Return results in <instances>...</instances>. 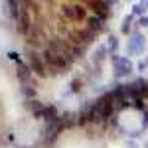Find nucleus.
<instances>
[{"label": "nucleus", "instance_id": "nucleus-1", "mask_svg": "<svg viewBox=\"0 0 148 148\" xmlns=\"http://www.w3.org/2000/svg\"><path fill=\"white\" fill-rule=\"evenodd\" d=\"M93 105H95V111H97V121H105V119H109V116L114 113V99H113V93L103 95L101 99H99L97 103H93Z\"/></svg>", "mask_w": 148, "mask_h": 148}, {"label": "nucleus", "instance_id": "nucleus-2", "mask_svg": "<svg viewBox=\"0 0 148 148\" xmlns=\"http://www.w3.org/2000/svg\"><path fill=\"white\" fill-rule=\"evenodd\" d=\"M28 59H30V67L34 71L38 77H47V71H46V63H44V59L38 56L36 51H28Z\"/></svg>", "mask_w": 148, "mask_h": 148}, {"label": "nucleus", "instance_id": "nucleus-3", "mask_svg": "<svg viewBox=\"0 0 148 148\" xmlns=\"http://www.w3.org/2000/svg\"><path fill=\"white\" fill-rule=\"evenodd\" d=\"M114 77H126L132 71V63L126 57H114Z\"/></svg>", "mask_w": 148, "mask_h": 148}, {"label": "nucleus", "instance_id": "nucleus-4", "mask_svg": "<svg viewBox=\"0 0 148 148\" xmlns=\"http://www.w3.org/2000/svg\"><path fill=\"white\" fill-rule=\"evenodd\" d=\"M16 22H18V32H20L22 36H28L30 32H32V20H30V12H28V8L22 10L20 18H18Z\"/></svg>", "mask_w": 148, "mask_h": 148}, {"label": "nucleus", "instance_id": "nucleus-5", "mask_svg": "<svg viewBox=\"0 0 148 148\" xmlns=\"http://www.w3.org/2000/svg\"><path fill=\"white\" fill-rule=\"evenodd\" d=\"M91 10L95 12V16H99L101 20H107L109 18V12H111V2H89Z\"/></svg>", "mask_w": 148, "mask_h": 148}, {"label": "nucleus", "instance_id": "nucleus-6", "mask_svg": "<svg viewBox=\"0 0 148 148\" xmlns=\"http://www.w3.org/2000/svg\"><path fill=\"white\" fill-rule=\"evenodd\" d=\"M44 63L49 67V71H51L53 75H56V73H59V69H57V53L49 46L44 49Z\"/></svg>", "mask_w": 148, "mask_h": 148}, {"label": "nucleus", "instance_id": "nucleus-7", "mask_svg": "<svg viewBox=\"0 0 148 148\" xmlns=\"http://www.w3.org/2000/svg\"><path fill=\"white\" fill-rule=\"evenodd\" d=\"M16 75H18V81H22V85H28L32 79V67L20 61V63H16Z\"/></svg>", "mask_w": 148, "mask_h": 148}, {"label": "nucleus", "instance_id": "nucleus-8", "mask_svg": "<svg viewBox=\"0 0 148 148\" xmlns=\"http://www.w3.org/2000/svg\"><path fill=\"white\" fill-rule=\"evenodd\" d=\"M142 47H144V38L138 34V32L128 38V53H140Z\"/></svg>", "mask_w": 148, "mask_h": 148}, {"label": "nucleus", "instance_id": "nucleus-9", "mask_svg": "<svg viewBox=\"0 0 148 148\" xmlns=\"http://www.w3.org/2000/svg\"><path fill=\"white\" fill-rule=\"evenodd\" d=\"M24 107H26L28 111H32V113H34V116H42V114H44V111H46V105H42L38 99L26 101V103H24Z\"/></svg>", "mask_w": 148, "mask_h": 148}, {"label": "nucleus", "instance_id": "nucleus-10", "mask_svg": "<svg viewBox=\"0 0 148 148\" xmlns=\"http://www.w3.org/2000/svg\"><path fill=\"white\" fill-rule=\"evenodd\" d=\"M87 28H89L91 32L97 34V32H101L103 28H105V20H101L99 16H95V14H93V16L87 18Z\"/></svg>", "mask_w": 148, "mask_h": 148}, {"label": "nucleus", "instance_id": "nucleus-11", "mask_svg": "<svg viewBox=\"0 0 148 148\" xmlns=\"http://www.w3.org/2000/svg\"><path fill=\"white\" fill-rule=\"evenodd\" d=\"M42 119L47 123V126L53 125L56 121H59V116H57V109L53 107V105H49V107H46V111H44V114H42Z\"/></svg>", "mask_w": 148, "mask_h": 148}, {"label": "nucleus", "instance_id": "nucleus-12", "mask_svg": "<svg viewBox=\"0 0 148 148\" xmlns=\"http://www.w3.org/2000/svg\"><path fill=\"white\" fill-rule=\"evenodd\" d=\"M75 36H77V40H79L83 46H85V44H91L93 40H95V32H91L89 28H87V30H77Z\"/></svg>", "mask_w": 148, "mask_h": 148}, {"label": "nucleus", "instance_id": "nucleus-13", "mask_svg": "<svg viewBox=\"0 0 148 148\" xmlns=\"http://www.w3.org/2000/svg\"><path fill=\"white\" fill-rule=\"evenodd\" d=\"M61 14H63L67 20H77V18H75V6H73V4H63V6H61Z\"/></svg>", "mask_w": 148, "mask_h": 148}, {"label": "nucleus", "instance_id": "nucleus-14", "mask_svg": "<svg viewBox=\"0 0 148 148\" xmlns=\"http://www.w3.org/2000/svg\"><path fill=\"white\" fill-rule=\"evenodd\" d=\"M75 6V18L77 20H87L89 16H87V12H85V8L81 6V4H73Z\"/></svg>", "mask_w": 148, "mask_h": 148}, {"label": "nucleus", "instance_id": "nucleus-15", "mask_svg": "<svg viewBox=\"0 0 148 148\" xmlns=\"http://www.w3.org/2000/svg\"><path fill=\"white\" fill-rule=\"evenodd\" d=\"M105 56H107V46H99V49L95 51L93 59H95V61H103V59H105Z\"/></svg>", "mask_w": 148, "mask_h": 148}, {"label": "nucleus", "instance_id": "nucleus-16", "mask_svg": "<svg viewBox=\"0 0 148 148\" xmlns=\"http://www.w3.org/2000/svg\"><path fill=\"white\" fill-rule=\"evenodd\" d=\"M22 93L28 97V101H32V99L36 97V89H34V87H30V85H22Z\"/></svg>", "mask_w": 148, "mask_h": 148}, {"label": "nucleus", "instance_id": "nucleus-17", "mask_svg": "<svg viewBox=\"0 0 148 148\" xmlns=\"http://www.w3.org/2000/svg\"><path fill=\"white\" fill-rule=\"evenodd\" d=\"M132 14H128L125 18V22H123V26H121V30H123V34H128V30H130V24H132Z\"/></svg>", "mask_w": 148, "mask_h": 148}, {"label": "nucleus", "instance_id": "nucleus-18", "mask_svg": "<svg viewBox=\"0 0 148 148\" xmlns=\"http://www.w3.org/2000/svg\"><path fill=\"white\" fill-rule=\"evenodd\" d=\"M71 53H73V57H83L85 56V46H71Z\"/></svg>", "mask_w": 148, "mask_h": 148}, {"label": "nucleus", "instance_id": "nucleus-19", "mask_svg": "<svg viewBox=\"0 0 148 148\" xmlns=\"http://www.w3.org/2000/svg\"><path fill=\"white\" fill-rule=\"evenodd\" d=\"M87 123H89V116H87V111H81L79 119H77V125H79V126H85Z\"/></svg>", "mask_w": 148, "mask_h": 148}, {"label": "nucleus", "instance_id": "nucleus-20", "mask_svg": "<svg viewBox=\"0 0 148 148\" xmlns=\"http://www.w3.org/2000/svg\"><path fill=\"white\" fill-rule=\"evenodd\" d=\"M109 47H111V51H116V47H119V40L114 36H109Z\"/></svg>", "mask_w": 148, "mask_h": 148}, {"label": "nucleus", "instance_id": "nucleus-21", "mask_svg": "<svg viewBox=\"0 0 148 148\" xmlns=\"http://www.w3.org/2000/svg\"><path fill=\"white\" fill-rule=\"evenodd\" d=\"M144 10H146V6H142V4H136L134 6V14H142L144 16Z\"/></svg>", "mask_w": 148, "mask_h": 148}, {"label": "nucleus", "instance_id": "nucleus-22", "mask_svg": "<svg viewBox=\"0 0 148 148\" xmlns=\"http://www.w3.org/2000/svg\"><path fill=\"white\" fill-rule=\"evenodd\" d=\"M8 57H10V59H14L16 63H20V56H18L16 51H10V53H8Z\"/></svg>", "mask_w": 148, "mask_h": 148}, {"label": "nucleus", "instance_id": "nucleus-23", "mask_svg": "<svg viewBox=\"0 0 148 148\" xmlns=\"http://www.w3.org/2000/svg\"><path fill=\"white\" fill-rule=\"evenodd\" d=\"M138 24H140V26H148V16H140Z\"/></svg>", "mask_w": 148, "mask_h": 148}, {"label": "nucleus", "instance_id": "nucleus-24", "mask_svg": "<svg viewBox=\"0 0 148 148\" xmlns=\"http://www.w3.org/2000/svg\"><path fill=\"white\" fill-rule=\"evenodd\" d=\"M146 8H148V4H146Z\"/></svg>", "mask_w": 148, "mask_h": 148}]
</instances>
